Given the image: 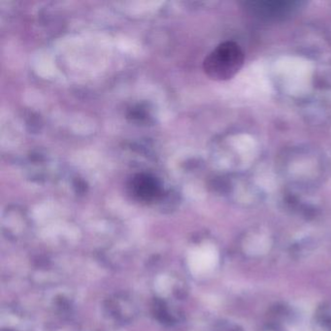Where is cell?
<instances>
[{
	"label": "cell",
	"instance_id": "cell-1",
	"mask_svg": "<svg viewBox=\"0 0 331 331\" xmlns=\"http://www.w3.org/2000/svg\"><path fill=\"white\" fill-rule=\"evenodd\" d=\"M244 63V54L235 42H224L210 53L203 62L206 75L216 81L234 77Z\"/></svg>",
	"mask_w": 331,
	"mask_h": 331
},
{
	"label": "cell",
	"instance_id": "cell-2",
	"mask_svg": "<svg viewBox=\"0 0 331 331\" xmlns=\"http://www.w3.org/2000/svg\"><path fill=\"white\" fill-rule=\"evenodd\" d=\"M128 189L134 198L143 202L155 201L163 193L160 181L146 173L134 175L128 183Z\"/></svg>",
	"mask_w": 331,
	"mask_h": 331
},
{
	"label": "cell",
	"instance_id": "cell-3",
	"mask_svg": "<svg viewBox=\"0 0 331 331\" xmlns=\"http://www.w3.org/2000/svg\"><path fill=\"white\" fill-rule=\"evenodd\" d=\"M106 309L110 316L121 322L132 320L136 314L134 304L126 295H118L109 299L107 301Z\"/></svg>",
	"mask_w": 331,
	"mask_h": 331
},
{
	"label": "cell",
	"instance_id": "cell-4",
	"mask_svg": "<svg viewBox=\"0 0 331 331\" xmlns=\"http://www.w3.org/2000/svg\"><path fill=\"white\" fill-rule=\"evenodd\" d=\"M154 313L156 315V318L160 320V322L164 324H173L176 320L175 317L170 313L167 305L164 303V301H161L157 299L154 304Z\"/></svg>",
	"mask_w": 331,
	"mask_h": 331
}]
</instances>
